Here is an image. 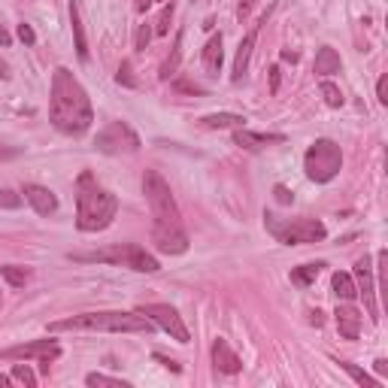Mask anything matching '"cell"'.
I'll list each match as a JSON object with an SVG mask.
<instances>
[{
	"label": "cell",
	"instance_id": "obj_1",
	"mask_svg": "<svg viewBox=\"0 0 388 388\" xmlns=\"http://www.w3.org/2000/svg\"><path fill=\"white\" fill-rule=\"evenodd\" d=\"M49 122L67 136H82L91 128V122H95V109H91L88 91L67 67H58V70L52 73Z\"/></svg>",
	"mask_w": 388,
	"mask_h": 388
},
{
	"label": "cell",
	"instance_id": "obj_2",
	"mask_svg": "<svg viewBox=\"0 0 388 388\" xmlns=\"http://www.w3.org/2000/svg\"><path fill=\"white\" fill-rule=\"evenodd\" d=\"M119 212V198L97 185L95 173H79L76 179V227L82 234L107 231Z\"/></svg>",
	"mask_w": 388,
	"mask_h": 388
},
{
	"label": "cell",
	"instance_id": "obj_3",
	"mask_svg": "<svg viewBox=\"0 0 388 388\" xmlns=\"http://www.w3.org/2000/svg\"><path fill=\"white\" fill-rule=\"evenodd\" d=\"M52 334L58 330H107V334H152L155 325L143 313H124V310H104V313H82L49 325Z\"/></svg>",
	"mask_w": 388,
	"mask_h": 388
},
{
	"label": "cell",
	"instance_id": "obj_4",
	"mask_svg": "<svg viewBox=\"0 0 388 388\" xmlns=\"http://www.w3.org/2000/svg\"><path fill=\"white\" fill-rule=\"evenodd\" d=\"M73 261H88V264H112V267H128L136 273H158L161 264L158 258L149 255L143 246L136 243H116L107 249H97V252H70Z\"/></svg>",
	"mask_w": 388,
	"mask_h": 388
},
{
	"label": "cell",
	"instance_id": "obj_5",
	"mask_svg": "<svg viewBox=\"0 0 388 388\" xmlns=\"http://www.w3.org/2000/svg\"><path fill=\"white\" fill-rule=\"evenodd\" d=\"M264 227L270 237L282 246H306V243H322L328 237L325 225L318 219H279L273 212H264Z\"/></svg>",
	"mask_w": 388,
	"mask_h": 388
},
{
	"label": "cell",
	"instance_id": "obj_6",
	"mask_svg": "<svg viewBox=\"0 0 388 388\" xmlns=\"http://www.w3.org/2000/svg\"><path fill=\"white\" fill-rule=\"evenodd\" d=\"M143 194H146V203H149V210H152L155 225H182L173 191H170L167 179L158 173V170H146L143 173Z\"/></svg>",
	"mask_w": 388,
	"mask_h": 388
},
{
	"label": "cell",
	"instance_id": "obj_7",
	"mask_svg": "<svg viewBox=\"0 0 388 388\" xmlns=\"http://www.w3.org/2000/svg\"><path fill=\"white\" fill-rule=\"evenodd\" d=\"M303 170L313 182L325 185V182H330L343 170V152H340V146L334 140H316L303 155Z\"/></svg>",
	"mask_w": 388,
	"mask_h": 388
},
{
	"label": "cell",
	"instance_id": "obj_8",
	"mask_svg": "<svg viewBox=\"0 0 388 388\" xmlns=\"http://www.w3.org/2000/svg\"><path fill=\"white\" fill-rule=\"evenodd\" d=\"M58 358H61V346L55 340H31V343L21 346L0 349V361H40L43 370H49V364Z\"/></svg>",
	"mask_w": 388,
	"mask_h": 388
},
{
	"label": "cell",
	"instance_id": "obj_9",
	"mask_svg": "<svg viewBox=\"0 0 388 388\" xmlns=\"http://www.w3.org/2000/svg\"><path fill=\"white\" fill-rule=\"evenodd\" d=\"M136 313H143L155 328H161L164 334H170V337L176 340V343H188V340H191L185 322H182V316L170 303H143Z\"/></svg>",
	"mask_w": 388,
	"mask_h": 388
},
{
	"label": "cell",
	"instance_id": "obj_10",
	"mask_svg": "<svg viewBox=\"0 0 388 388\" xmlns=\"http://www.w3.org/2000/svg\"><path fill=\"white\" fill-rule=\"evenodd\" d=\"M95 146H97V152H107V155L136 152V149H140V136H136L124 122H112V124H107V128L97 134Z\"/></svg>",
	"mask_w": 388,
	"mask_h": 388
},
{
	"label": "cell",
	"instance_id": "obj_11",
	"mask_svg": "<svg viewBox=\"0 0 388 388\" xmlns=\"http://www.w3.org/2000/svg\"><path fill=\"white\" fill-rule=\"evenodd\" d=\"M152 243L164 255L188 252V234L182 231V225H152Z\"/></svg>",
	"mask_w": 388,
	"mask_h": 388
},
{
	"label": "cell",
	"instance_id": "obj_12",
	"mask_svg": "<svg viewBox=\"0 0 388 388\" xmlns=\"http://www.w3.org/2000/svg\"><path fill=\"white\" fill-rule=\"evenodd\" d=\"M355 276H358V294L364 298V306H367V316L370 322H379V306H376V285H373V264L370 258L364 255L358 264H355Z\"/></svg>",
	"mask_w": 388,
	"mask_h": 388
},
{
	"label": "cell",
	"instance_id": "obj_13",
	"mask_svg": "<svg viewBox=\"0 0 388 388\" xmlns=\"http://www.w3.org/2000/svg\"><path fill=\"white\" fill-rule=\"evenodd\" d=\"M21 194H25V200L31 203L37 215H55V212H58V198H55L52 188L37 185V182H28Z\"/></svg>",
	"mask_w": 388,
	"mask_h": 388
},
{
	"label": "cell",
	"instance_id": "obj_14",
	"mask_svg": "<svg viewBox=\"0 0 388 388\" xmlns=\"http://www.w3.org/2000/svg\"><path fill=\"white\" fill-rule=\"evenodd\" d=\"M264 21H267V16L261 18V25H264ZM261 25H252V31H249L246 37L239 40V45H237V55H234V73H231L234 82H239V79L246 76V70H249V61H252V49H255V40H258Z\"/></svg>",
	"mask_w": 388,
	"mask_h": 388
},
{
	"label": "cell",
	"instance_id": "obj_15",
	"mask_svg": "<svg viewBox=\"0 0 388 388\" xmlns=\"http://www.w3.org/2000/svg\"><path fill=\"white\" fill-rule=\"evenodd\" d=\"M276 143H285V134H261V131H246V128L234 131V146L249 149V152H261V149L276 146Z\"/></svg>",
	"mask_w": 388,
	"mask_h": 388
},
{
	"label": "cell",
	"instance_id": "obj_16",
	"mask_svg": "<svg viewBox=\"0 0 388 388\" xmlns=\"http://www.w3.org/2000/svg\"><path fill=\"white\" fill-rule=\"evenodd\" d=\"M212 364H215V370H219V373H231V376L243 370V361H239V355L231 349V343L222 340V337L212 343Z\"/></svg>",
	"mask_w": 388,
	"mask_h": 388
},
{
	"label": "cell",
	"instance_id": "obj_17",
	"mask_svg": "<svg viewBox=\"0 0 388 388\" xmlns=\"http://www.w3.org/2000/svg\"><path fill=\"white\" fill-rule=\"evenodd\" d=\"M334 318H337V330H340V337H343V340H358V334H361V313L355 310V306L343 301V303L337 306Z\"/></svg>",
	"mask_w": 388,
	"mask_h": 388
},
{
	"label": "cell",
	"instance_id": "obj_18",
	"mask_svg": "<svg viewBox=\"0 0 388 388\" xmlns=\"http://www.w3.org/2000/svg\"><path fill=\"white\" fill-rule=\"evenodd\" d=\"M200 58H203V67H207V73H219L222 70V64H225V40H222V33H212V37L207 40V45H203V52H200Z\"/></svg>",
	"mask_w": 388,
	"mask_h": 388
},
{
	"label": "cell",
	"instance_id": "obj_19",
	"mask_svg": "<svg viewBox=\"0 0 388 388\" xmlns=\"http://www.w3.org/2000/svg\"><path fill=\"white\" fill-rule=\"evenodd\" d=\"M70 25H73V37H76V55H79V61H88V40H85L82 6H79V0H70Z\"/></svg>",
	"mask_w": 388,
	"mask_h": 388
},
{
	"label": "cell",
	"instance_id": "obj_20",
	"mask_svg": "<svg viewBox=\"0 0 388 388\" xmlns=\"http://www.w3.org/2000/svg\"><path fill=\"white\" fill-rule=\"evenodd\" d=\"M340 67H343V61H340V55L330 45H322L316 52V76H334L340 73Z\"/></svg>",
	"mask_w": 388,
	"mask_h": 388
},
{
	"label": "cell",
	"instance_id": "obj_21",
	"mask_svg": "<svg viewBox=\"0 0 388 388\" xmlns=\"http://www.w3.org/2000/svg\"><path fill=\"white\" fill-rule=\"evenodd\" d=\"M330 289H334V294H337V301H346V303H352L358 298V289H355V279L349 276V273H343V270H337L334 276H330Z\"/></svg>",
	"mask_w": 388,
	"mask_h": 388
},
{
	"label": "cell",
	"instance_id": "obj_22",
	"mask_svg": "<svg viewBox=\"0 0 388 388\" xmlns=\"http://www.w3.org/2000/svg\"><path fill=\"white\" fill-rule=\"evenodd\" d=\"M243 116H237V112H212V116H203L200 124L210 131H222V128H243Z\"/></svg>",
	"mask_w": 388,
	"mask_h": 388
},
{
	"label": "cell",
	"instance_id": "obj_23",
	"mask_svg": "<svg viewBox=\"0 0 388 388\" xmlns=\"http://www.w3.org/2000/svg\"><path fill=\"white\" fill-rule=\"evenodd\" d=\"M322 261H316V264H301V267H294L291 270V282L294 285H301V289H310V285L316 282V276L322 273Z\"/></svg>",
	"mask_w": 388,
	"mask_h": 388
},
{
	"label": "cell",
	"instance_id": "obj_24",
	"mask_svg": "<svg viewBox=\"0 0 388 388\" xmlns=\"http://www.w3.org/2000/svg\"><path fill=\"white\" fill-rule=\"evenodd\" d=\"M179 61H182V31L176 33L173 49H170V55L164 58V64H161V70H158V76H161V79H170V76L179 70Z\"/></svg>",
	"mask_w": 388,
	"mask_h": 388
},
{
	"label": "cell",
	"instance_id": "obj_25",
	"mask_svg": "<svg viewBox=\"0 0 388 388\" xmlns=\"http://www.w3.org/2000/svg\"><path fill=\"white\" fill-rule=\"evenodd\" d=\"M0 276L13 285V289H25L31 270H28V267H18V264H6V267H0Z\"/></svg>",
	"mask_w": 388,
	"mask_h": 388
},
{
	"label": "cell",
	"instance_id": "obj_26",
	"mask_svg": "<svg viewBox=\"0 0 388 388\" xmlns=\"http://www.w3.org/2000/svg\"><path fill=\"white\" fill-rule=\"evenodd\" d=\"M337 364H340V370H346L361 388H379V379H373L370 373H364L361 367H355V364H349V361H337Z\"/></svg>",
	"mask_w": 388,
	"mask_h": 388
},
{
	"label": "cell",
	"instance_id": "obj_27",
	"mask_svg": "<svg viewBox=\"0 0 388 388\" xmlns=\"http://www.w3.org/2000/svg\"><path fill=\"white\" fill-rule=\"evenodd\" d=\"M318 91H322V97H325V104L330 107V109H340V107H343L346 104V97H343V91H340L334 82H328V79H325V82L322 85H318Z\"/></svg>",
	"mask_w": 388,
	"mask_h": 388
},
{
	"label": "cell",
	"instance_id": "obj_28",
	"mask_svg": "<svg viewBox=\"0 0 388 388\" xmlns=\"http://www.w3.org/2000/svg\"><path fill=\"white\" fill-rule=\"evenodd\" d=\"M173 13H176L173 4H164V6H161V13H158V18H155V28H152L158 37H167V33H170V21H173Z\"/></svg>",
	"mask_w": 388,
	"mask_h": 388
},
{
	"label": "cell",
	"instance_id": "obj_29",
	"mask_svg": "<svg viewBox=\"0 0 388 388\" xmlns=\"http://www.w3.org/2000/svg\"><path fill=\"white\" fill-rule=\"evenodd\" d=\"M85 385H116V388H131L128 379H119V376H107V373H88Z\"/></svg>",
	"mask_w": 388,
	"mask_h": 388
},
{
	"label": "cell",
	"instance_id": "obj_30",
	"mask_svg": "<svg viewBox=\"0 0 388 388\" xmlns=\"http://www.w3.org/2000/svg\"><path fill=\"white\" fill-rule=\"evenodd\" d=\"M13 382H21V385L33 388V385H37V376H33V370L28 367V364H16V367H13Z\"/></svg>",
	"mask_w": 388,
	"mask_h": 388
},
{
	"label": "cell",
	"instance_id": "obj_31",
	"mask_svg": "<svg viewBox=\"0 0 388 388\" xmlns=\"http://www.w3.org/2000/svg\"><path fill=\"white\" fill-rule=\"evenodd\" d=\"M152 25H140V31H136V40H134V45H136V52H146L149 49V40H152Z\"/></svg>",
	"mask_w": 388,
	"mask_h": 388
},
{
	"label": "cell",
	"instance_id": "obj_32",
	"mask_svg": "<svg viewBox=\"0 0 388 388\" xmlns=\"http://www.w3.org/2000/svg\"><path fill=\"white\" fill-rule=\"evenodd\" d=\"M116 82H119V85H128V88H136V79H134V73H131V61H122L119 73H116Z\"/></svg>",
	"mask_w": 388,
	"mask_h": 388
},
{
	"label": "cell",
	"instance_id": "obj_33",
	"mask_svg": "<svg viewBox=\"0 0 388 388\" xmlns=\"http://www.w3.org/2000/svg\"><path fill=\"white\" fill-rule=\"evenodd\" d=\"M0 207H4V210H16V207H21V198H18L16 191L4 188V191H0Z\"/></svg>",
	"mask_w": 388,
	"mask_h": 388
},
{
	"label": "cell",
	"instance_id": "obj_34",
	"mask_svg": "<svg viewBox=\"0 0 388 388\" xmlns=\"http://www.w3.org/2000/svg\"><path fill=\"white\" fill-rule=\"evenodd\" d=\"M18 40L25 43V45H33V43H37V33H33L31 25H25V21H21V25H18Z\"/></svg>",
	"mask_w": 388,
	"mask_h": 388
},
{
	"label": "cell",
	"instance_id": "obj_35",
	"mask_svg": "<svg viewBox=\"0 0 388 388\" xmlns=\"http://www.w3.org/2000/svg\"><path fill=\"white\" fill-rule=\"evenodd\" d=\"M376 97H379L382 107L388 104V76H379V82H376Z\"/></svg>",
	"mask_w": 388,
	"mask_h": 388
},
{
	"label": "cell",
	"instance_id": "obj_36",
	"mask_svg": "<svg viewBox=\"0 0 388 388\" xmlns=\"http://www.w3.org/2000/svg\"><path fill=\"white\" fill-rule=\"evenodd\" d=\"M273 194H276V200L282 203V207H289V203L294 200V194H291L289 188H285V185H276V188H273Z\"/></svg>",
	"mask_w": 388,
	"mask_h": 388
},
{
	"label": "cell",
	"instance_id": "obj_37",
	"mask_svg": "<svg viewBox=\"0 0 388 388\" xmlns=\"http://www.w3.org/2000/svg\"><path fill=\"white\" fill-rule=\"evenodd\" d=\"M267 73H270V95H276V91H279V79H282V70H279L276 64H273Z\"/></svg>",
	"mask_w": 388,
	"mask_h": 388
},
{
	"label": "cell",
	"instance_id": "obj_38",
	"mask_svg": "<svg viewBox=\"0 0 388 388\" xmlns=\"http://www.w3.org/2000/svg\"><path fill=\"white\" fill-rule=\"evenodd\" d=\"M255 4H258V0H243V4L237 6V18H239V21H246V18H249V13H252V6H255Z\"/></svg>",
	"mask_w": 388,
	"mask_h": 388
},
{
	"label": "cell",
	"instance_id": "obj_39",
	"mask_svg": "<svg viewBox=\"0 0 388 388\" xmlns=\"http://www.w3.org/2000/svg\"><path fill=\"white\" fill-rule=\"evenodd\" d=\"M18 155H21V149H16V146H0V161H13Z\"/></svg>",
	"mask_w": 388,
	"mask_h": 388
},
{
	"label": "cell",
	"instance_id": "obj_40",
	"mask_svg": "<svg viewBox=\"0 0 388 388\" xmlns=\"http://www.w3.org/2000/svg\"><path fill=\"white\" fill-rule=\"evenodd\" d=\"M176 91H188V95H203L200 85H191V82H176Z\"/></svg>",
	"mask_w": 388,
	"mask_h": 388
},
{
	"label": "cell",
	"instance_id": "obj_41",
	"mask_svg": "<svg viewBox=\"0 0 388 388\" xmlns=\"http://www.w3.org/2000/svg\"><path fill=\"white\" fill-rule=\"evenodd\" d=\"M9 43H13V37H9V31H6L4 25H0V49H6Z\"/></svg>",
	"mask_w": 388,
	"mask_h": 388
},
{
	"label": "cell",
	"instance_id": "obj_42",
	"mask_svg": "<svg viewBox=\"0 0 388 388\" xmlns=\"http://www.w3.org/2000/svg\"><path fill=\"white\" fill-rule=\"evenodd\" d=\"M310 322H313L316 328H322V325H325V316L318 313V310H313V313H310Z\"/></svg>",
	"mask_w": 388,
	"mask_h": 388
},
{
	"label": "cell",
	"instance_id": "obj_43",
	"mask_svg": "<svg viewBox=\"0 0 388 388\" xmlns=\"http://www.w3.org/2000/svg\"><path fill=\"white\" fill-rule=\"evenodd\" d=\"M149 6H152V0H134V9H136V13H146Z\"/></svg>",
	"mask_w": 388,
	"mask_h": 388
},
{
	"label": "cell",
	"instance_id": "obj_44",
	"mask_svg": "<svg viewBox=\"0 0 388 388\" xmlns=\"http://www.w3.org/2000/svg\"><path fill=\"white\" fill-rule=\"evenodd\" d=\"M155 358H158V361H161V364H164V367H170V370H179V364H176V361H170V358H164V355H155Z\"/></svg>",
	"mask_w": 388,
	"mask_h": 388
},
{
	"label": "cell",
	"instance_id": "obj_45",
	"mask_svg": "<svg viewBox=\"0 0 388 388\" xmlns=\"http://www.w3.org/2000/svg\"><path fill=\"white\" fill-rule=\"evenodd\" d=\"M282 61H298V52H291V49H282Z\"/></svg>",
	"mask_w": 388,
	"mask_h": 388
},
{
	"label": "cell",
	"instance_id": "obj_46",
	"mask_svg": "<svg viewBox=\"0 0 388 388\" xmlns=\"http://www.w3.org/2000/svg\"><path fill=\"white\" fill-rule=\"evenodd\" d=\"M376 373H379V376H385V373H388V361H385V358L376 361Z\"/></svg>",
	"mask_w": 388,
	"mask_h": 388
},
{
	"label": "cell",
	"instance_id": "obj_47",
	"mask_svg": "<svg viewBox=\"0 0 388 388\" xmlns=\"http://www.w3.org/2000/svg\"><path fill=\"white\" fill-rule=\"evenodd\" d=\"M0 79H9V67L4 61H0Z\"/></svg>",
	"mask_w": 388,
	"mask_h": 388
},
{
	"label": "cell",
	"instance_id": "obj_48",
	"mask_svg": "<svg viewBox=\"0 0 388 388\" xmlns=\"http://www.w3.org/2000/svg\"><path fill=\"white\" fill-rule=\"evenodd\" d=\"M0 385H13V376H0Z\"/></svg>",
	"mask_w": 388,
	"mask_h": 388
}]
</instances>
